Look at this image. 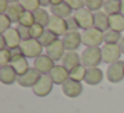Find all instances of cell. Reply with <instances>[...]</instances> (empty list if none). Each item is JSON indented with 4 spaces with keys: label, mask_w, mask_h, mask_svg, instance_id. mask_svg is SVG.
<instances>
[{
    "label": "cell",
    "mask_w": 124,
    "mask_h": 113,
    "mask_svg": "<svg viewBox=\"0 0 124 113\" xmlns=\"http://www.w3.org/2000/svg\"><path fill=\"white\" fill-rule=\"evenodd\" d=\"M103 61L101 48H87L81 53V65L85 68H97V65Z\"/></svg>",
    "instance_id": "6da1fadb"
},
{
    "label": "cell",
    "mask_w": 124,
    "mask_h": 113,
    "mask_svg": "<svg viewBox=\"0 0 124 113\" xmlns=\"http://www.w3.org/2000/svg\"><path fill=\"white\" fill-rule=\"evenodd\" d=\"M20 51L24 55V57H30V59H38L41 56V51H43V45L40 41L36 39H30V40L22 41L20 44Z\"/></svg>",
    "instance_id": "7a4b0ae2"
},
{
    "label": "cell",
    "mask_w": 124,
    "mask_h": 113,
    "mask_svg": "<svg viewBox=\"0 0 124 113\" xmlns=\"http://www.w3.org/2000/svg\"><path fill=\"white\" fill-rule=\"evenodd\" d=\"M81 41L84 45H87L88 48H97L100 44L104 41V32L92 28V29L84 31L81 33Z\"/></svg>",
    "instance_id": "3957f363"
},
{
    "label": "cell",
    "mask_w": 124,
    "mask_h": 113,
    "mask_svg": "<svg viewBox=\"0 0 124 113\" xmlns=\"http://www.w3.org/2000/svg\"><path fill=\"white\" fill-rule=\"evenodd\" d=\"M75 17L78 20L80 28H83L84 31H88L95 28V15L89 11L88 8H81L79 11L75 12Z\"/></svg>",
    "instance_id": "277c9868"
},
{
    "label": "cell",
    "mask_w": 124,
    "mask_h": 113,
    "mask_svg": "<svg viewBox=\"0 0 124 113\" xmlns=\"http://www.w3.org/2000/svg\"><path fill=\"white\" fill-rule=\"evenodd\" d=\"M52 86H54V81L48 75H41L40 80L36 83V85L32 88L33 93L39 97H46L52 92Z\"/></svg>",
    "instance_id": "5b68a950"
},
{
    "label": "cell",
    "mask_w": 124,
    "mask_h": 113,
    "mask_svg": "<svg viewBox=\"0 0 124 113\" xmlns=\"http://www.w3.org/2000/svg\"><path fill=\"white\" fill-rule=\"evenodd\" d=\"M121 55V49L119 45H109L105 44L101 48V56H103V61L105 64H113V63L119 61Z\"/></svg>",
    "instance_id": "8992f818"
},
{
    "label": "cell",
    "mask_w": 124,
    "mask_h": 113,
    "mask_svg": "<svg viewBox=\"0 0 124 113\" xmlns=\"http://www.w3.org/2000/svg\"><path fill=\"white\" fill-rule=\"evenodd\" d=\"M107 78L111 83H120L124 78V61L119 60L111 64L107 69Z\"/></svg>",
    "instance_id": "52a82bcc"
},
{
    "label": "cell",
    "mask_w": 124,
    "mask_h": 113,
    "mask_svg": "<svg viewBox=\"0 0 124 113\" xmlns=\"http://www.w3.org/2000/svg\"><path fill=\"white\" fill-rule=\"evenodd\" d=\"M40 77H41V73L36 68H30V71L25 75L17 77V83H19L20 86H24V88H30V86L33 88L36 85V83L40 80Z\"/></svg>",
    "instance_id": "ba28073f"
},
{
    "label": "cell",
    "mask_w": 124,
    "mask_h": 113,
    "mask_svg": "<svg viewBox=\"0 0 124 113\" xmlns=\"http://www.w3.org/2000/svg\"><path fill=\"white\" fill-rule=\"evenodd\" d=\"M47 29L51 31L52 33H55L56 36H64L68 32V25H67V20L62 19L57 16H52L49 19V23L47 25Z\"/></svg>",
    "instance_id": "9c48e42d"
},
{
    "label": "cell",
    "mask_w": 124,
    "mask_h": 113,
    "mask_svg": "<svg viewBox=\"0 0 124 113\" xmlns=\"http://www.w3.org/2000/svg\"><path fill=\"white\" fill-rule=\"evenodd\" d=\"M63 43H64V47L68 52H76V49L83 43L81 41V33H79V31L67 32L63 37Z\"/></svg>",
    "instance_id": "30bf717a"
},
{
    "label": "cell",
    "mask_w": 124,
    "mask_h": 113,
    "mask_svg": "<svg viewBox=\"0 0 124 113\" xmlns=\"http://www.w3.org/2000/svg\"><path fill=\"white\" fill-rule=\"evenodd\" d=\"M63 93L67 97H71V99H75V97H79L83 92V85L79 81H73V80H67L64 84L62 85Z\"/></svg>",
    "instance_id": "8fae6325"
},
{
    "label": "cell",
    "mask_w": 124,
    "mask_h": 113,
    "mask_svg": "<svg viewBox=\"0 0 124 113\" xmlns=\"http://www.w3.org/2000/svg\"><path fill=\"white\" fill-rule=\"evenodd\" d=\"M6 40V44H7V48L8 49H16V48H20V44H22V37L19 35V31L16 28H9L6 33L1 35Z\"/></svg>",
    "instance_id": "7c38bea8"
},
{
    "label": "cell",
    "mask_w": 124,
    "mask_h": 113,
    "mask_svg": "<svg viewBox=\"0 0 124 113\" xmlns=\"http://www.w3.org/2000/svg\"><path fill=\"white\" fill-rule=\"evenodd\" d=\"M33 65H35V68L41 73V75H46V73H49L55 68V61L51 57L47 56V55H41L38 59H35Z\"/></svg>",
    "instance_id": "4fadbf2b"
},
{
    "label": "cell",
    "mask_w": 124,
    "mask_h": 113,
    "mask_svg": "<svg viewBox=\"0 0 124 113\" xmlns=\"http://www.w3.org/2000/svg\"><path fill=\"white\" fill-rule=\"evenodd\" d=\"M49 77L52 78L54 84H64L70 80V71L63 65H55V68L49 72Z\"/></svg>",
    "instance_id": "5bb4252c"
},
{
    "label": "cell",
    "mask_w": 124,
    "mask_h": 113,
    "mask_svg": "<svg viewBox=\"0 0 124 113\" xmlns=\"http://www.w3.org/2000/svg\"><path fill=\"white\" fill-rule=\"evenodd\" d=\"M64 43H63V40H59L57 39L56 41H55L52 45H49L48 48L46 49L47 51V56L51 57L54 61H57V60H63V57H64Z\"/></svg>",
    "instance_id": "9a60e30c"
},
{
    "label": "cell",
    "mask_w": 124,
    "mask_h": 113,
    "mask_svg": "<svg viewBox=\"0 0 124 113\" xmlns=\"http://www.w3.org/2000/svg\"><path fill=\"white\" fill-rule=\"evenodd\" d=\"M62 63H63V67H65L68 71H72L80 65L81 56H79L78 52H65Z\"/></svg>",
    "instance_id": "2e32d148"
},
{
    "label": "cell",
    "mask_w": 124,
    "mask_h": 113,
    "mask_svg": "<svg viewBox=\"0 0 124 113\" xmlns=\"http://www.w3.org/2000/svg\"><path fill=\"white\" fill-rule=\"evenodd\" d=\"M17 73L11 65H7V67H1L0 69V80L3 84H7V85H11L15 81H17Z\"/></svg>",
    "instance_id": "e0dca14e"
},
{
    "label": "cell",
    "mask_w": 124,
    "mask_h": 113,
    "mask_svg": "<svg viewBox=\"0 0 124 113\" xmlns=\"http://www.w3.org/2000/svg\"><path fill=\"white\" fill-rule=\"evenodd\" d=\"M24 12H25V9L22 7V4L17 3V1H14V3L9 4V8L6 15L11 20V23H17V21H20V19H22Z\"/></svg>",
    "instance_id": "ac0fdd59"
},
{
    "label": "cell",
    "mask_w": 124,
    "mask_h": 113,
    "mask_svg": "<svg viewBox=\"0 0 124 113\" xmlns=\"http://www.w3.org/2000/svg\"><path fill=\"white\" fill-rule=\"evenodd\" d=\"M95 28L99 31H108L109 29V16L105 12H96L95 14Z\"/></svg>",
    "instance_id": "d6986e66"
},
{
    "label": "cell",
    "mask_w": 124,
    "mask_h": 113,
    "mask_svg": "<svg viewBox=\"0 0 124 113\" xmlns=\"http://www.w3.org/2000/svg\"><path fill=\"white\" fill-rule=\"evenodd\" d=\"M103 80V71L99 68H89L87 69L85 75V83L89 85H97Z\"/></svg>",
    "instance_id": "ffe728a7"
},
{
    "label": "cell",
    "mask_w": 124,
    "mask_h": 113,
    "mask_svg": "<svg viewBox=\"0 0 124 113\" xmlns=\"http://www.w3.org/2000/svg\"><path fill=\"white\" fill-rule=\"evenodd\" d=\"M51 11H52V14H54V16L62 17V19H65V20H67L68 17H71V14H72V8L67 4V1H63L60 6L51 7Z\"/></svg>",
    "instance_id": "44dd1931"
},
{
    "label": "cell",
    "mask_w": 124,
    "mask_h": 113,
    "mask_svg": "<svg viewBox=\"0 0 124 113\" xmlns=\"http://www.w3.org/2000/svg\"><path fill=\"white\" fill-rule=\"evenodd\" d=\"M103 8H104V12L109 16H113V15H119L121 9V1L119 0H107L103 3Z\"/></svg>",
    "instance_id": "7402d4cb"
},
{
    "label": "cell",
    "mask_w": 124,
    "mask_h": 113,
    "mask_svg": "<svg viewBox=\"0 0 124 113\" xmlns=\"http://www.w3.org/2000/svg\"><path fill=\"white\" fill-rule=\"evenodd\" d=\"M121 40V35L120 32L117 31H113V29H108L104 32V43L105 44H109V45H117V43H120Z\"/></svg>",
    "instance_id": "603a6c76"
},
{
    "label": "cell",
    "mask_w": 124,
    "mask_h": 113,
    "mask_svg": "<svg viewBox=\"0 0 124 113\" xmlns=\"http://www.w3.org/2000/svg\"><path fill=\"white\" fill-rule=\"evenodd\" d=\"M109 28L113 31H117V32H121L124 31V16L123 15H113V16H109Z\"/></svg>",
    "instance_id": "cb8c5ba5"
},
{
    "label": "cell",
    "mask_w": 124,
    "mask_h": 113,
    "mask_svg": "<svg viewBox=\"0 0 124 113\" xmlns=\"http://www.w3.org/2000/svg\"><path fill=\"white\" fill-rule=\"evenodd\" d=\"M33 15H35L36 24H40V25H43V27H47V25H48L51 17H49L48 12H47L44 8H39L38 11L33 12Z\"/></svg>",
    "instance_id": "d4e9b609"
},
{
    "label": "cell",
    "mask_w": 124,
    "mask_h": 113,
    "mask_svg": "<svg viewBox=\"0 0 124 113\" xmlns=\"http://www.w3.org/2000/svg\"><path fill=\"white\" fill-rule=\"evenodd\" d=\"M85 75H87V69L83 65H79L75 69L70 71V78L73 81H79V83L81 80H85Z\"/></svg>",
    "instance_id": "484cf974"
},
{
    "label": "cell",
    "mask_w": 124,
    "mask_h": 113,
    "mask_svg": "<svg viewBox=\"0 0 124 113\" xmlns=\"http://www.w3.org/2000/svg\"><path fill=\"white\" fill-rule=\"evenodd\" d=\"M56 40H57V36L55 35V33H52L51 31H48V29H47L46 32L43 33V36L39 39V41H40L41 45L47 47V48H48L49 45H52V44H54Z\"/></svg>",
    "instance_id": "4316f807"
},
{
    "label": "cell",
    "mask_w": 124,
    "mask_h": 113,
    "mask_svg": "<svg viewBox=\"0 0 124 113\" xmlns=\"http://www.w3.org/2000/svg\"><path fill=\"white\" fill-rule=\"evenodd\" d=\"M20 4H22V7L25 9V11L35 12V11H38V9L40 8L41 1H39V0H22Z\"/></svg>",
    "instance_id": "83f0119b"
},
{
    "label": "cell",
    "mask_w": 124,
    "mask_h": 113,
    "mask_svg": "<svg viewBox=\"0 0 124 113\" xmlns=\"http://www.w3.org/2000/svg\"><path fill=\"white\" fill-rule=\"evenodd\" d=\"M20 25H24V27H28L31 28L33 24H36V20H35V15H33V12H28L25 11L24 14H23L22 19H20Z\"/></svg>",
    "instance_id": "f1b7e54d"
},
{
    "label": "cell",
    "mask_w": 124,
    "mask_h": 113,
    "mask_svg": "<svg viewBox=\"0 0 124 113\" xmlns=\"http://www.w3.org/2000/svg\"><path fill=\"white\" fill-rule=\"evenodd\" d=\"M46 28L43 27V25L40 24H33L32 27L30 28V32H31V37L32 39H36V40H39V39L43 36V33L46 32Z\"/></svg>",
    "instance_id": "f546056e"
},
{
    "label": "cell",
    "mask_w": 124,
    "mask_h": 113,
    "mask_svg": "<svg viewBox=\"0 0 124 113\" xmlns=\"http://www.w3.org/2000/svg\"><path fill=\"white\" fill-rule=\"evenodd\" d=\"M11 60H12V55L8 48L0 51V65L1 67H7L8 63H11Z\"/></svg>",
    "instance_id": "4dcf8cb0"
},
{
    "label": "cell",
    "mask_w": 124,
    "mask_h": 113,
    "mask_svg": "<svg viewBox=\"0 0 124 113\" xmlns=\"http://www.w3.org/2000/svg\"><path fill=\"white\" fill-rule=\"evenodd\" d=\"M103 3L104 1H101V0H85V7L89 11L99 12V9L103 8Z\"/></svg>",
    "instance_id": "1f68e13d"
},
{
    "label": "cell",
    "mask_w": 124,
    "mask_h": 113,
    "mask_svg": "<svg viewBox=\"0 0 124 113\" xmlns=\"http://www.w3.org/2000/svg\"><path fill=\"white\" fill-rule=\"evenodd\" d=\"M9 28H11V20L8 19V16L7 15H0V32H1V35L6 33Z\"/></svg>",
    "instance_id": "d6a6232c"
},
{
    "label": "cell",
    "mask_w": 124,
    "mask_h": 113,
    "mask_svg": "<svg viewBox=\"0 0 124 113\" xmlns=\"http://www.w3.org/2000/svg\"><path fill=\"white\" fill-rule=\"evenodd\" d=\"M16 29L19 31V35H20V37H22L23 41L32 39V37H31V32H30V28H28V27H24V25H20L19 24L16 27Z\"/></svg>",
    "instance_id": "836d02e7"
},
{
    "label": "cell",
    "mask_w": 124,
    "mask_h": 113,
    "mask_svg": "<svg viewBox=\"0 0 124 113\" xmlns=\"http://www.w3.org/2000/svg\"><path fill=\"white\" fill-rule=\"evenodd\" d=\"M67 25H68V32H75V31H78L79 28H80V25H79V23H78V20H76L75 16L68 17Z\"/></svg>",
    "instance_id": "e575fe53"
},
{
    "label": "cell",
    "mask_w": 124,
    "mask_h": 113,
    "mask_svg": "<svg viewBox=\"0 0 124 113\" xmlns=\"http://www.w3.org/2000/svg\"><path fill=\"white\" fill-rule=\"evenodd\" d=\"M65 1H67V4L71 8L76 9V11L84 8V6H85V1H84V0H65Z\"/></svg>",
    "instance_id": "d590c367"
},
{
    "label": "cell",
    "mask_w": 124,
    "mask_h": 113,
    "mask_svg": "<svg viewBox=\"0 0 124 113\" xmlns=\"http://www.w3.org/2000/svg\"><path fill=\"white\" fill-rule=\"evenodd\" d=\"M9 1H7V0H1L0 1V15H6L7 11H8L9 8Z\"/></svg>",
    "instance_id": "8d00e7d4"
},
{
    "label": "cell",
    "mask_w": 124,
    "mask_h": 113,
    "mask_svg": "<svg viewBox=\"0 0 124 113\" xmlns=\"http://www.w3.org/2000/svg\"><path fill=\"white\" fill-rule=\"evenodd\" d=\"M49 3H51V7H56V6H60L63 1L62 0H52V1H49Z\"/></svg>",
    "instance_id": "74e56055"
},
{
    "label": "cell",
    "mask_w": 124,
    "mask_h": 113,
    "mask_svg": "<svg viewBox=\"0 0 124 113\" xmlns=\"http://www.w3.org/2000/svg\"><path fill=\"white\" fill-rule=\"evenodd\" d=\"M119 47H120V49H121V53H124V37H121L120 43H119Z\"/></svg>",
    "instance_id": "f35d334b"
},
{
    "label": "cell",
    "mask_w": 124,
    "mask_h": 113,
    "mask_svg": "<svg viewBox=\"0 0 124 113\" xmlns=\"http://www.w3.org/2000/svg\"><path fill=\"white\" fill-rule=\"evenodd\" d=\"M120 15L124 16V0H121V9H120Z\"/></svg>",
    "instance_id": "ab89813d"
},
{
    "label": "cell",
    "mask_w": 124,
    "mask_h": 113,
    "mask_svg": "<svg viewBox=\"0 0 124 113\" xmlns=\"http://www.w3.org/2000/svg\"><path fill=\"white\" fill-rule=\"evenodd\" d=\"M47 4H51V3H49V1H47V0H46V1H41V6H47Z\"/></svg>",
    "instance_id": "60d3db41"
}]
</instances>
